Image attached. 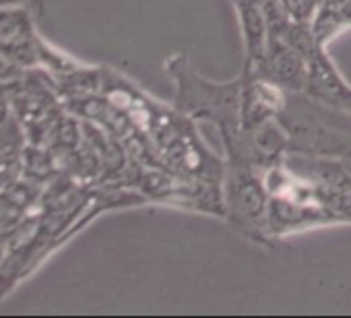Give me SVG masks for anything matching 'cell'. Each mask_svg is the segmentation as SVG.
<instances>
[{
    "mask_svg": "<svg viewBox=\"0 0 351 318\" xmlns=\"http://www.w3.org/2000/svg\"><path fill=\"white\" fill-rule=\"evenodd\" d=\"M230 199H232L234 211L240 217L252 223H258L267 217V193L252 174L238 172L234 176Z\"/></svg>",
    "mask_w": 351,
    "mask_h": 318,
    "instance_id": "cell-1",
    "label": "cell"
},
{
    "mask_svg": "<svg viewBox=\"0 0 351 318\" xmlns=\"http://www.w3.org/2000/svg\"><path fill=\"white\" fill-rule=\"evenodd\" d=\"M240 25L244 32V42L250 60L263 62L269 42H267V17L263 13V7L258 0H234Z\"/></svg>",
    "mask_w": 351,
    "mask_h": 318,
    "instance_id": "cell-2",
    "label": "cell"
},
{
    "mask_svg": "<svg viewBox=\"0 0 351 318\" xmlns=\"http://www.w3.org/2000/svg\"><path fill=\"white\" fill-rule=\"evenodd\" d=\"M265 62L271 71V75L285 85L300 87L306 81V69L302 64V58L298 50L285 46V44H273L267 48Z\"/></svg>",
    "mask_w": 351,
    "mask_h": 318,
    "instance_id": "cell-3",
    "label": "cell"
},
{
    "mask_svg": "<svg viewBox=\"0 0 351 318\" xmlns=\"http://www.w3.org/2000/svg\"><path fill=\"white\" fill-rule=\"evenodd\" d=\"M341 162H343V166H345V170H347V174L351 178V151L345 153V155H341Z\"/></svg>",
    "mask_w": 351,
    "mask_h": 318,
    "instance_id": "cell-4",
    "label": "cell"
},
{
    "mask_svg": "<svg viewBox=\"0 0 351 318\" xmlns=\"http://www.w3.org/2000/svg\"><path fill=\"white\" fill-rule=\"evenodd\" d=\"M349 116H351V110H349Z\"/></svg>",
    "mask_w": 351,
    "mask_h": 318,
    "instance_id": "cell-5",
    "label": "cell"
}]
</instances>
